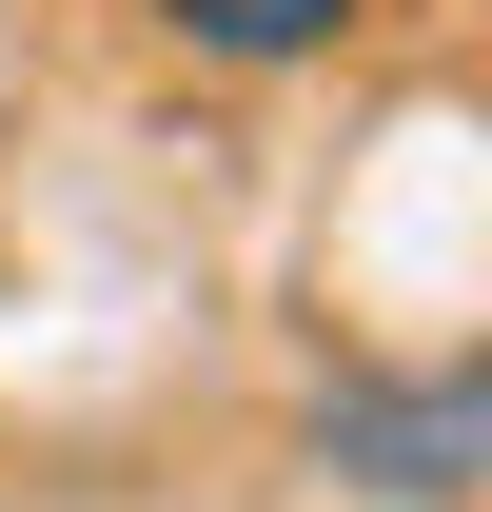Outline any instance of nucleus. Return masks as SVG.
<instances>
[{
	"mask_svg": "<svg viewBox=\"0 0 492 512\" xmlns=\"http://www.w3.org/2000/svg\"><path fill=\"white\" fill-rule=\"evenodd\" d=\"M296 473L335 512H473L492 493V355H335L296 394Z\"/></svg>",
	"mask_w": 492,
	"mask_h": 512,
	"instance_id": "nucleus-1",
	"label": "nucleus"
},
{
	"mask_svg": "<svg viewBox=\"0 0 492 512\" xmlns=\"http://www.w3.org/2000/svg\"><path fill=\"white\" fill-rule=\"evenodd\" d=\"M178 60H217V79H296V60H335L355 40V0H138Z\"/></svg>",
	"mask_w": 492,
	"mask_h": 512,
	"instance_id": "nucleus-2",
	"label": "nucleus"
}]
</instances>
